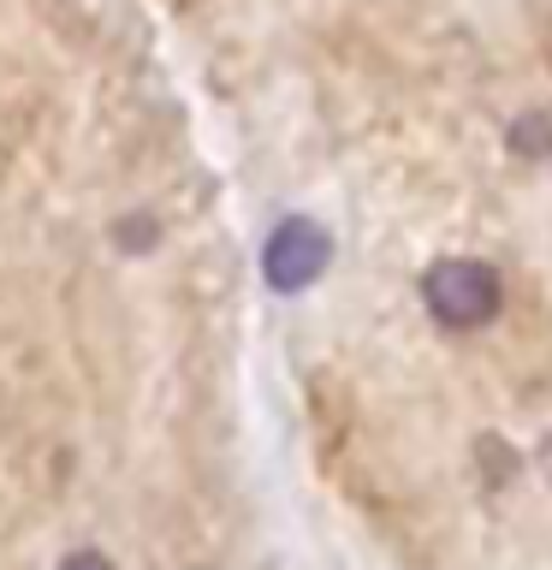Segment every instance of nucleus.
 Here are the masks:
<instances>
[{
    "label": "nucleus",
    "mask_w": 552,
    "mask_h": 570,
    "mask_svg": "<svg viewBox=\"0 0 552 570\" xmlns=\"http://www.w3.org/2000/svg\"><path fill=\"white\" fill-rule=\"evenodd\" d=\"M541 463H546V475H552V440L541 445Z\"/></svg>",
    "instance_id": "obj_5"
},
{
    "label": "nucleus",
    "mask_w": 552,
    "mask_h": 570,
    "mask_svg": "<svg viewBox=\"0 0 552 570\" xmlns=\"http://www.w3.org/2000/svg\"><path fill=\"white\" fill-rule=\"evenodd\" d=\"M511 137H516V149H523V155H541L552 131H546L541 119H516V131H511Z\"/></svg>",
    "instance_id": "obj_3"
},
{
    "label": "nucleus",
    "mask_w": 552,
    "mask_h": 570,
    "mask_svg": "<svg viewBox=\"0 0 552 570\" xmlns=\"http://www.w3.org/2000/svg\"><path fill=\"white\" fill-rule=\"evenodd\" d=\"M60 570H114V564H107L101 552H71V559H66Z\"/></svg>",
    "instance_id": "obj_4"
},
{
    "label": "nucleus",
    "mask_w": 552,
    "mask_h": 570,
    "mask_svg": "<svg viewBox=\"0 0 552 570\" xmlns=\"http://www.w3.org/2000/svg\"><path fill=\"white\" fill-rule=\"evenodd\" d=\"M321 267H327V232L315 220H285L262 249V274L274 292H303V285H315Z\"/></svg>",
    "instance_id": "obj_2"
},
{
    "label": "nucleus",
    "mask_w": 552,
    "mask_h": 570,
    "mask_svg": "<svg viewBox=\"0 0 552 570\" xmlns=\"http://www.w3.org/2000/svg\"><path fill=\"white\" fill-rule=\"evenodd\" d=\"M422 303H427V315H434L445 333H475V327H487V321L499 315L505 285H499V274H493L487 262H475V256H445V262L427 267Z\"/></svg>",
    "instance_id": "obj_1"
}]
</instances>
